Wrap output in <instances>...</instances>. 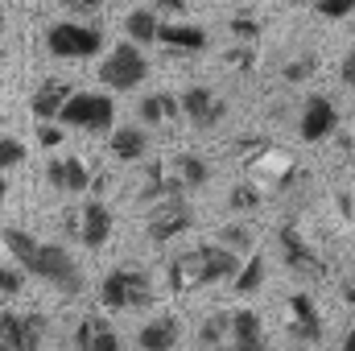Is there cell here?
Returning a JSON list of instances; mask_svg holds the SVG:
<instances>
[{"label":"cell","instance_id":"obj_37","mask_svg":"<svg viewBox=\"0 0 355 351\" xmlns=\"http://www.w3.org/2000/svg\"><path fill=\"white\" fill-rule=\"evenodd\" d=\"M186 4H190V0H149V8H153V12H157V8H162V12H182Z\"/></svg>","mask_w":355,"mask_h":351},{"label":"cell","instance_id":"obj_22","mask_svg":"<svg viewBox=\"0 0 355 351\" xmlns=\"http://www.w3.org/2000/svg\"><path fill=\"white\" fill-rule=\"evenodd\" d=\"M112 153H116L120 162H141V157L149 153V132H145V128H132V124L112 128Z\"/></svg>","mask_w":355,"mask_h":351},{"label":"cell","instance_id":"obj_36","mask_svg":"<svg viewBox=\"0 0 355 351\" xmlns=\"http://www.w3.org/2000/svg\"><path fill=\"white\" fill-rule=\"evenodd\" d=\"M339 75H343V83L355 91V50H347V54H343V67H339Z\"/></svg>","mask_w":355,"mask_h":351},{"label":"cell","instance_id":"obj_3","mask_svg":"<svg viewBox=\"0 0 355 351\" xmlns=\"http://www.w3.org/2000/svg\"><path fill=\"white\" fill-rule=\"evenodd\" d=\"M153 298H157L153 277H149V268H137V264H120L99 281L103 310H145V306H153Z\"/></svg>","mask_w":355,"mask_h":351},{"label":"cell","instance_id":"obj_4","mask_svg":"<svg viewBox=\"0 0 355 351\" xmlns=\"http://www.w3.org/2000/svg\"><path fill=\"white\" fill-rule=\"evenodd\" d=\"M58 124L79 132H112L116 128V99L103 91H71V99L58 112Z\"/></svg>","mask_w":355,"mask_h":351},{"label":"cell","instance_id":"obj_31","mask_svg":"<svg viewBox=\"0 0 355 351\" xmlns=\"http://www.w3.org/2000/svg\"><path fill=\"white\" fill-rule=\"evenodd\" d=\"M314 12L327 17V21H343L355 12V0H314Z\"/></svg>","mask_w":355,"mask_h":351},{"label":"cell","instance_id":"obj_6","mask_svg":"<svg viewBox=\"0 0 355 351\" xmlns=\"http://www.w3.org/2000/svg\"><path fill=\"white\" fill-rule=\"evenodd\" d=\"M46 50L54 58H95L103 50V29L87 21H58L46 29Z\"/></svg>","mask_w":355,"mask_h":351},{"label":"cell","instance_id":"obj_30","mask_svg":"<svg viewBox=\"0 0 355 351\" xmlns=\"http://www.w3.org/2000/svg\"><path fill=\"white\" fill-rule=\"evenodd\" d=\"M21 289H25V268L21 264H0V293L17 298Z\"/></svg>","mask_w":355,"mask_h":351},{"label":"cell","instance_id":"obj_15","mask_svg":"<svg viewBox=\"0 0 355 351\" xmlns=\"http://www.w3.org/2000/svg\"><path fill=\"white\" fill-rule=\"evenodd\" d=\"M46 182L58 194H87L91 190V170L83 157H54L46 166Z\"/></svg>","mask_w":355,"mask_h":351},{"label":"cell","instance_id":"obj_19","mask_svg":"<svg viewBox=\"0 0 355 351\" xmlns=\"http://www.w3.org/2000/svg\"><path fill=\"white\" fill-rule=\"evenodd\" d=\"M71 83L67 79H46L42 87L33 91V99H29V112L37 116V124L42 120H58V112H62V103L71 99Z\"/></svg>","mask_w":355,"mask_h":351},{"label":"cell","instance_id":"obj_41","mask_svg":"<svg viewBox=\"0 0 355 351\" xmlns=\"http://www.w3.org/2000/svg\"><path fill=\"white\" fill-rule=\"evenodd\" d=\"M0 42H4V12H0Z\"/></svg>","mask_w":355,"mask_h":351},{"label":"cell","instance_id":"obj_8","mask_svg":"<svg viewBox=\"0 0 355 351\" xmlns=\"http://www.w3.org/2000/svg\"><path fill=\"white\" fill-rule=\"evenodd\" d=\"M149 240L153 244H170L178 240L182 232H190L194 228V207H190V198L186 194H178V198H162V203H149Z\"/></svg>","mask_w":355,"mask_h":351},{"label":"cell","instance_id":"obj_40","mask_svg":"<svg viewBox=\"0 0 355 351\" xmlns=\"http://www.w3.org/2000/svg\"><path fill=\"white\" fill-rule=\"evenodd\" d=\"M4 194H8V178L0 174V203H4Z\"/></svg>","mask_w":355,"mask_h":351},{"label":"cell","instance_id":"obj_42","mask_svg":"<svg viewBox=\"0 0 355 351\" xmlns=\"http://www.w3.org/2000/svg\"><path fill=\"white\" fill-rule=\"evenodd\" d=\"M0 58H4V46H0Z\"/></svg>","mask_w":355,"mask_h":351},{"label":"cell","instance_id":"obj_18","mask_svg":"<svg viewBox=\"0 0 355 351\" xmlns=\"http://www.w3.org/2000/svg\"><path fill=\"white\" fill-rule=\"evenodd\" d=\"M182 343V318L178 314H157L137 331V348L141 351H174Z\"/></svg>","mask_w":355,"mask_h":351},{"label":"cell","instance_id":"obj_38","mask_svg":"<svg viewBox=\"0 0 355 351\" xmlns=\"http://www.w3.org/2000/svg\"><path fill=\"white\" fill-rule=\"evenodd\" d=\"M343 302H347V306H355V273L343 281Z\"/></svg>","mask_w":355,"mask_h":351},{"label":"cell","instance_id":"obj_28","mask_svg":"<svg viewBox=\"0 0 355 351\" xmlns=\"http://www.w3.org/2000/svg\"><path fill=\"white\" fill-rule=\"evenodd\" d=\"M227 207H232V211H257V207H261V190L248 186V182H240V186H232Z\"/></svg>","mask_w":355,"mask_h":351},{"label":"cell","instance_id":"obj_32","mask_svg":"<svg viewBox=\"0 0 355 351\" xmlns=\"http://www.w3.org/2000/svg\"><path fill=\"white\" fill-rule=\"evenodd\" d=\"M227 29H232L240 42H248V46L261 37V21H257V17H232V21H227Z\"/></svg>","mask_w":355,"mask_h":351},{"label":"cell","instance_id":"obj_10","mask_svg":"<svg viewBox=\"0 0 355 351\" xmlns=\"http://www.w3.org/2000/svg\"><path fill=\"white\" fill-rule=\"evenodd\" d=\"M67 228H71V236H79V244H83V248L99 252V248L112 240V211H107V203L87 198L79 211H71V215H67Z\"/></svg>","mask_w":355,"mask_h":351},{"label":"cell","instance_id":"obj_21","mask_svg":"<svg viewBox=\"0 0 355 351\" xmlns=\"http://www.w3.org/2000/svg\"><path fill=\"white\" fill-rule=\"evenodd\" d=\"M137 112H141V124H149V128H162V124H170V120L182 116L178 95H170V91H153V95H145Z\"/></svg>","mask_w":355,"mask_h":351},{"label":"cell","instance_id":"obj_27","mask_svg":"<svg viewBox=\"0 0 355 351\" xmlns=\"http://www.w3.org/2000/svg\"><path fill=\"white\" fill-rule=\"evenodd\" d=\"M314 71H318V58H314V54H297V58H289V62L281 67V79H285V83H306Z\"/></svg>","mask_w":355,"mask_h":351},{"label":"cell","instance_id":"obj_13","mask_svg":"<svg viewBox=\"0 0 355 351\" xmlns=\"http://www.w3.org/2000/svg\"><path fill=\"white\" fill-rule=\"evenodd\" d=\"M335 128H339V108H335L327 95H310V99L302 103V116H297V132H302V141L318 145V141L335 137Z\"/></svg>","mask_w":355,"mask_h":351},{"label":"cell","instance_id":"obj_34","mask_svg":"<svg viewBox=\"0 0 355 351\" xmlns=\"http://www.w3.org/2000/svg\"><path fill=\"white\" fill-rule=\"evenodd\" d=\"M67 12H75V17H91V12H99L103 8V0H58Z\"/></svg>","mask_w":355,"mask_h":351},{"label":"cell","instance_id":"obj_35","mask_svg":"<svg viewBox=\"0 0 355 351\" xmlns=\"http://www.w3.org/2000/svg\"><path fill=\"white\" fill-rule=\"evenodd\" d=\"M227 62H232L236 71H252V67H257V54H252V46H244V50H232Z\"/></svg>","mask_w":355,"mask_h":351},{"label":"cell","instance_id":"obj_1","mask_svg":"<svg viewBox=\"0 0 355 351\" xmlns=\"http://www.w3.org/2000/svg\"><path fill=\"white\" fill-rule=\"evenodd\" d=\"M0 244L8 248L12 264H21L29 277L46 281L54 293H62V298H79L83 293V268L75 264V257L62 244H46V240L29 236L25 228H4Z\"/></svg>","mask_w":355,"mask_h":351},{"label":"cell","instance_id":"obj_33","mask_svg":"<svg viewBox=\"0 0 355 351\" xmlns=\"http://www.w3.org/2000/svg\"><path fill=\"white\" fill-rule=\"evenodd\" d=\"M37 141H42L46 149H54V145H62V128H58L54 120H42V124H37Z\"/></svg>","mask_w":355,"mask_h":351},{"label":"cell","instance_id":"obj_11","mask_svg":"<svg viewBox=\"0 0 355 351\" xmlns=\"http://www.w3.org/2000/svg\"><path fill=\"white\" fill-rule=\"evenodd\" d=\"M178 108L186 116V124H194L198 132H211L227 120V99H219L211 87H190L178 95Z\"/></svg>","mask_w":355,"mask_h":351},{"label":"cell","instance_id":"obj_29","mask_svg":"<svg viewBox=\"0 0 355 351\" xmlns=\"http://www.w3.org/2000/svg\"><path fill=\"white\" fill-rule=\"evenodd\" d=\"M17 166H25V145L17 137H0V174L17 170Z\"/></svg>","mask_w":355,"mask_h":351},{"label":"cell","instance_id":"obj_14","mask_svg":"<svg viewBox=\"0 0 355 351\" xmlns=\"http://www.w3.org/2000/svg\"><path fill=\"white\" fill-rule=\"evenodd\" d=\"M215 351H268L261 314H257V310H232L227 343H223V348H215Z\"/></svg>","mask_w":355,"mask_h":351},{"label":"cell","instance_id":"obj_24","mask_svg":"<svg viewBox=\"0 0 355 351\" xmlns=\"http://www.w3.org/2000/svg\"><path fill=\"white\" fill-rule=\"evenodd\" d=\"M261 285H265V257H257V252H252V257H244V261H240L236 277H232V289L248 298V293H257Z\"/></svg>","mask_w":355,"mask_h":351},{"label":"cell","instance_id":"obj_16","mask_svg":"<svg viewBox=\"0 0 355 351\" xmlns=\"http://www.w3.org/2000/svg\"><path fill=\"white\" fill-rule=\"evenodd\" d=\"M75 351H124L116 327L99 314H83L75 327Z\"/></svg>","mask_w":355,"mask_h":351},{"label":"cell","instance_id":"obj_12","mask_svg":"<svg viewBox=\"0 0 355 351\" xmlns=\"http://www.w3.org/2000/svg\"><path fill=\"white\" fill-rule=\"evenodd\" d=\"M277 244H281V261H285V268H289L293 277H306V281L322 277V261H318V252L306 244V236H302L297 223H281Z\"/></svg>","mask_w":355,"mask_h":351},{"label":"cell","instance_id":"obj_5","mask_svg":"<svg viewBox=\"0 0 355 351\" xmlns=\"http://www.w3.org/2000/svg\"><path fill=\"white\" fill-rule=\"evenodd\" d=\"M145 79H149V58L141 54V46L120 42L107 50V58L99 67V83L107 91H137Z\"/></svg>","mask_w":355,"mask_h":351},{"label":"cell","instance_id":"obj_25","mask_svg":"<svg viewBox=\"0 0 355 351\" xmlns=\"http://www.w3.org/2000/svg\"><path fill=\"white\" fill-rule=\"evenodd\" d=\"M227 331H232V314H227V310L207 314L202 327H198V348H207V351L223 348V343H227Z\"/></svg>","mask_w":355,"mask_h":351},{"label":"cell","instance_id":"obj_26","mask_svg":"<svg viewBox=\"0 0 355 351\" xmlns=\"http://www.w3.org/2000/svg\"><path fill=\"white\" fill-rule=\"evenodd\" d=\"M215 244H223L227 252H236L240 261L244 257H252V248H257V240H252V232L244 228V223H223L219 232H215Z\"/></svg>","mask_w":355,"mask_h":351},{"label":"cell","instance_id":"obj_23","mask_svg":"<svg viewBox=\"0 0 355 351\" xmlns=\"http://www.w3.org/2000/svg\"><path fill=\"white\" fill-rule=\"evenodd\" d=\"M157 25H162V17H157L149 4H141V8H132V12L124 17V33H128L132 46H149V42H157Z\"/></svg>","mask_w":355,"mask_h":351},{"label":"cell","instance_id":"obj_39","mask_svg":"<svg viewBox=\"0 0 355 351\" xmlns=\"http://www.w3.org/2000/svg\"><path fill=\"white\" fill-rule=\"evenodd\" d=\"M339 351H355V327L343 335V348H339Z\"/></svg>","mask_w":355,"mask_h":351},{"label":"cell","instance_id":"obj_20","mask_svg":"<svg viewBox=\"0 0 355 351\" xmlns=\"http://www.w3.org/2000/svg\"><path fill=\"white\" fill-rule=\"evenodd\" d=\"M166 170H170V178L178 182V190H182V194H190V190H198V186H207V182H211V166H207L198 153H178Z\"/></svg>","mask_w":355,"mask_h":351},{"label":"cell","instance_id":"obj_7","mask_svg":"<svg viewBox=\"0 0 355 351\" xmlns=\"http://www.w3.org/2000/svg\"><path fill=\"white\" fill-rule=\"evenodd\" d=\"M46 331L33 310H0V351H46Z\"/></svg>","mask_w":355,"mask_h":351},{"label":"cell","instance_id":"obj_2","mask_svg":"<svg viewBox=\"0 0 355 351\" xmlns=\"http://www.w3.org/2000/svg\"><path fill=\"white\" fill-rule=\"evenodd\" d=\"M236 268H240V257L211 240V244H198V248L178 252L174 261L166 264V285H170V293L186 298V293L207 289V285H219V281L232 285Z\"/></svg>","mask_w":355,"mask_h":351},{"label":"cell","instance_id":"obj_17","mask_svg":"<svg viewBox=\"0 0 355 351\" xmlns=\"http://www.w3.org/2000/svg\"><path fill=\"white\" fill-rule=\"evenodd\" d=\"M157 42L166 50H178V54H198V50H207L211 33L202 25H190V21H162L157 25Z\"/></svg>","mask_w":355,"mask_h":351},{"label":"cell","instance_id":"obj_9","mask_svg":"<svg viewBox=\"0 0 355 351\" xmlns=\"http://www.w3.org/2000/svg\"><path fill=\"white\" fill-rule=\"evenodd\" d=\"M285 331L302 351H314L322 343V314L310 293H289L285 302Z\"/></svg>","mask_w":355,"mask_h":351}]
</instances>
